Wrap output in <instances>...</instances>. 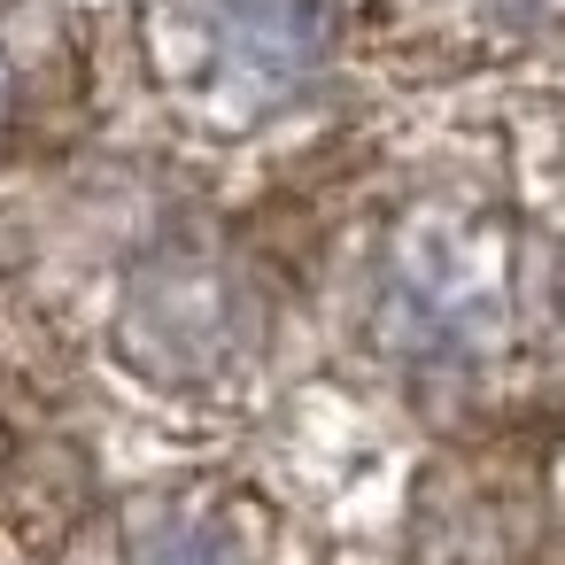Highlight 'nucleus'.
<instances>
[{"mask_svg": "<svg viewBox=\"0 0 565 565\" xmlns=\"http://www.w3.org/2000/svg\"><path fill=\"white\" fill-rule=\"evenodd\" d=\"M326 40V0H171L163 78L186 109L217 117L225 132H256L264 117L310 94Z\"/></svg>", "mask_w": 565, "mask_h": 565, "instance_id": "nucleus-1", "label": "nucleus"}, {"mask_svg": "<svg viewBox=\"0 0 565 565\" xmlns=\"http://www.w3.org/2000/svg\"><path fill=\"white\" fill-rule=\"evenodd\" d=\"M372 326L411 364H465L503 326V256L449 217L411 225L387 248Z\"/></svg>", "mask_w": 565, "mask_h": 565, "instance_id": "nucleus-2", "label": "nucleus"}]
</instances>
